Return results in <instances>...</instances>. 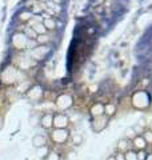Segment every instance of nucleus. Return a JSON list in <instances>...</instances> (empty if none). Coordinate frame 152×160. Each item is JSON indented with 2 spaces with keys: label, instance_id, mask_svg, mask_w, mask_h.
I'll list each match as a JSON object with an SVG mask.
<instances>
[{
  "label": "nucleus",
  "instance_id": "obj_28",
  "mask_svg": "<svg viewBox=\"0 0 152 160\" xmlns=\"http://www.w3.org/2000/svg\"><path fill=\"white\" fill-rule=\"evenodd\" d=\"M105 160H115V155H111V156H108Z\"/></svg>",
  "mask_w": 152,
  "mask_h": 160
},
{
  "label": "nucleus",
  "instance_id": "obj_3",
  "mask_svg": "<svg viewBox=\"0 0 152 160\" xmlns=\"http://www.w3.org/2000/svg\"><path fill=\"white\" fill-rule=\"evenodd\" d=\"M55 104H56L59 111L63 112V111H67V109H69L71 107L73 106V99L68 93H62V95H59V96L56 98Z\"/></svg>",
  "mask_w": 152,
  "mask_h": 160
},
{
  "label": "nucleus",
  "instance_id": "obj_23",
  "mask_svg": "<svg viewBox=\"0 0 152 160\" xmlns=\"http://www.w3.org/2000/svg\"><path fill=\"white\" fill-rule=\"evenodd\" d=\"M124 158H125V160H138V156H136V151H134V149H131V151L124 153Z\"/></svg>",
  "mask_w": 152,
  "mask_h": 160
},
{
  "label": "nucleus",
  "instance_id": "obj_2",
  "mask_svg": "<svg viewBox=\"0 0 152 160\" xmlns=\"http://www.w3.org/2000/svg\"><path fill=\"white\" fill-rule=\"evenodd\" d=\"M69 135H71V132L68 131V128H63V129L53 128L49 133V138L55 144H58V146H64V144L68 143Z\"/></svg>",
  "mask_w": 152,
  "mask_h": 160
},
{
  "label": "nucleus",
  "instance_id": "obj_22",
  "mask_svg": "<svg viewBox=\"0 0 152 160\" xmlns=\"http://www.w3.org/2000/svg\"><path fill=\"white\" fill-rule=\"evenodd\" d=\"M124 133H125V135H124V138H125V139H128V140H132V139L136 136V132H135V129H134L132 127L127 128Z\"/></svg>",
  "mask_w": 152,
  "mask_h": 160
},
{
  "label": "nucleus",
  "instance_id": "obj_13",
  "mask_svg": "<svg viewBox=\"0 0 152 160\" xmlns=\"http://www.w3.org/2000/svg\"><path fill=\"white\" fill-rule=\"evenodd\" d=\"M89 115L92 118L100 116V115H104V104L103 103H94L89 108Z\"/></svg>",
  "mask_w": 152,
  "mask_h": 160
},
{
  "label": "nucleus",
  "instance_id": "obj_16",
  "mask_svg": "<svg viewBox=\"0 0 152 160\" xmlns=\"http://www.w3.org/2000/svg\"><path fill=\"white\" fill-rule=\"evenodd\" d=\"M115 113H116V104H114V103L104 104V115H107V116L111 119Z\"/></svg>",
  "mask_w": 152,
  "mask_h": 160
},
{
  "label": "nucleus",
  "instance_id": "obj_15",
  "mask_svg": "<svg viewBox=\"0 0 152 160\" xmlns=\"http://www.w3.org/2000/svg\"><path fill=\"white\" fill-rule=\"evenodd\" d=\"M69 140L73 146H80L83 143V136L80 132H71L69 135Z\"/></svg>",
  "mask_w": 152,
  "mask_h": 160
},
{
  "label": "nucleus",
  "instance_id": "obj_5",
  "mask_svg": "<svg viewBox=\"0 0 152 160\" xmlns=\"http://www.w3.org/2000/svg\"><path fill=\"white\" fill-rule=\"evenodd\" d=\"M43 96H44V91L40 86H32L31 88L27 89V92H25V98L32 103L40 102V100L43 99Z\"/></svg>",
  "mask_w": 152,
  "mask_h": 160
},
{
  "label": "nucleus",
  "instance_id": "obj_14",
  "mask_svg": "<svg viewBox=\"0 0 152 160\" xmlns=\"http://www.w3.org/2000/svg\"><path fill=\"white\" fill-rule=\"evenodd\" d=\"M43 26L45 27V29H48V31H52V29H55V28L58 27V23H56V20H55L53 18L44 16L43 18Z\"/></svg>",
  "mask_w": 152,
  "mask_h": 160
},
{
  "label": "nucleus",
  "instance_id": "obj_6",
  "mask_svg": "<svg viewBox=\"0 0 152 160\" xmlns=\"http://www.w3.org/2000/svg\"><path fill=\"white\" fill-rule=\"evenodd\" d=\"M71 123V120L68 118V115H65L63 112H58V113H53V124H52V128H68Z\"/></svg>",
  "mask_w": 152,
  "mask_h": 160
},
{
  "label": "nucleus",
  "instance_id": "obj_24",
  "mask_svg": "<svg viewBox=\"0 0 152 160\" xmlns=\"http://www.w3.org/2000/svg\"><path fill=\"white\" fill-rule=\"evenodd\" d=\"M147 155H148V152H147L145 149H141V151H136V156H138V160H145Z\"/></svg>",
  "mask_w": 152,
  "mask_h": 160
},
{
  "label": "nucleus",
  "instance_id": "obj_12",
  "mask_svg": "<svg viewBox=\"0 0 152 160\" xmlns=\"http://www.w3.org/2000/svg\"><path fill=\"white\" fill-rule=\"evenodd\" d=\"M32 146L36 149L42 148V147H45V146H47V136L43 135V133H36L32 138Z\"/></svg>",
  "mask_w": 152,
  "mask_h": 160
},
{
  "label": "nucleus",
  "instance_id": "obj_25",
  "mask_svg": "<svg viewBox=\"0 0 152 160\" xmlns=\"http://www.w3.org/2000/svg\"><path fill=\"white\" fill-rule=\"evenodd\" d=\"M115 160H125L124 153H121V152H116V153H115Z\"/></svg>",
  "mask_w": 152,
  "mask_h": 160
},
{
  "label": "nucleus",
  "instance_id": "obj_26",
  "mask_svg": "<svg viewBox=\"0 0 152 160\" xmlns=\"http://www.w3.org/2000/svg\"><path fill=\"white\" fill-rule=\"evenodd\" d=\"M3 126H4V119H3V116H0V129L3 128Z\"/></svg>",
  "mask_w": 152,
  "mask_h": 160
},
{
  "label": "nucleus",
  "instance_id": "obj_11",
  "mask_svg": "<svg viewBox=\"0 0 152 160\" xmlns=\"http://www.w3.org/2000/svg\"><path fill=\"white\" fill-rule=\"evenodd\" d=\"M40 126H42L44 129H51L52 128V124H53V113L47 112L44 113L42 118H40Z\"/></svg>",
  "mask_w": 152,
  "mask_h": 160
},
{
  "label": "nucleus",
  "instance_id": "obj_20",
  "mask_svg": "<svg viewBox=\"0 0 152 160\" xmlns=\"http://www.w3.org/2000/svg\"><path fill=\"white\" fill-rule=\"evenodd\" d=\"M49 42V36L48 35H38V38H36V43L39 44V46H43V44H47Z\"/></svg>",
  "mask_w": 152,
  "mask_h": 160
},
{
  "label": "nucleus",
  "instance_id": "obj_29",
  "mask_svg": "<svg viewBox=\"0 0 152 160\" xmlns=\"http://www.w3.org/2000/svg\"><path fill=\"white\" fill-rule=\"evenodd\" d=\"M151 131H152V124H151Z\"/></svg>",
  "mask_w": 152,
  "mask_h": 160
},
{
  "label": "nucleus",
  "instance_id": "obj_4",
  "mask_svg": "<svg viewBox=\"0 0 152 160\" xmlns=\"http://www.w3.org/2000/svg\"><path fill=\"white\" fill-rule=\"evenodd\" d=\"M109 123V118L107 115H100V116H96V118H92L91 120V127H92V131L94 132H101L103 129L108 126Z\"/></svg>",
  "mask_w": 152,
  "mask_h": 160
},
{
  "label": "nucleus",
  "instance_id": "obj_7",
  "mask_svg": "<svg viewBox=\"0 0 152 160\" xmlns=\"http://www.w3.org/2000/svg\"><path fill=\"white\" fill-rule=\"evenodd\" d=\"M31 42V39H28L24 33H16L15 36L12 38V44L16 49H25V48H29L28 47V43Z\"/></svg>",
  "mask_w": 152,
  "mask_h": 160
},
{
  "label": "nucleus",
  "instance_id": "obj_8",
  "mask_svg": "<svg viewBox=\"0 0 152 160\" xmlns=\"http://www.w3.org/2000/svg\"><path fill=\"white\" fill-rule=\"evenodd\" d=\"M49 52V47L43 44V46H36L31 49V58L35 60H43Z\"/></svg>",
  "mask_w": 152,
  "mask_h": 160
},
{
  "label": "nucleus",
  "instance_id": "obj_17",
  "mask_svg": "<svg viewBox=\"0 0 152 160\" xmlns=\"http://www.w3.org/2000/svg\"><path fill=\"white\" fill-rule=\"evenodd\" d=\"M44 160H63V159H62V155H60L59 152H56V151H49Z\"/></svg>",
  "mask_w": 152,
  "mask_h": 160
},
{
  "label": "nucleus",
  "instance_id": "obj_21",
  "mask_svg": "<svg viewBox=\"0 0 152 160\" xmlns=\"http://www.w3.org/2000/svg\"><path fill=\"white\" fill-rule=\"evenodd\" d=\"M33 18V13L32 12H29V11H24L19 15V19L20 20H23V22H29Z\"/></svg>",
  "mask_w": 152,
  "mask_h": 160
},
{
  "label": "nucleus",
  "instance_id": "obj_9",
  "mask_svg": "<svg viewBox=\"0 0 152 160\" xmlns=\"http://www.w3.org/2000/svg\"><path fill=\"white\" fill-rule=\"evenodd\" d=\"M132 142V149L134 151H141V149H145L147 147V143H145V140L144 138L141 136V135H136V136L131 140Z\"/></svg>",
  "mask_w": 152,
  "mask_h": 160
},
{
  "label": "nucleus",
  "instance_id": "obj_1",
  "mask_svg": "<svg viewBox=\"0 0 152 160\" xmlns=\"http://www.w3.org/2000/svg\"><path fill=\"white\" fill-rule=\"evenodd\" d=\"M151 104V98L147 91H136L134 95H132V106L138 109H144L147 108Z\"/></svg>",
  "mask_w": 152,
  "mask_h": 160
},
{
  "label": "nucleus",
  "instance_id": "obj_18",
  "mask_svg": "<svg viewBox=\"0 0 152 160\" xmlns=\"http://www.w3.org/2000/svg\"><path fill=\"white\" fill-rule=\"evenodd\" d=\"M49 151H51V149H48V147L45 146V147H42V148H38L36 155H38V158H40V159H43V160H44Z\"/></svg>",
  "mask_w": 152,
  "mask_h": 160
},
{
  "label": "nucleus",
  "instance_id": "obj_27",
  "mask_svg": "<svg viewBox=\"0 0 152 160\" xmlns=\"http://www.w3.org/2000/svg\"><path fill=\"white\" fill-rule=\"evenodd\" d=\"M145 160H152V152H148V155H147Z\"/></svg>",
  "mask_w": 152,
  "mask_h": 160
},
{
  "label": "nucleus",
  "instance_id": "obj_10",
  "mask_svg": "<svg viewBox=\"0 0 152 160\" xmlns=\"http://www.w3.org/2000/svg\"><path fill=\"white\" fill-rule=\"evenodd\" d=\"M116 148H118V152H121V153H127L128 151H131L132 149V142L128 139H120L118 142V146H116Z\"/></svg>",
  "mask_w": 152,
  "mask_h": 160
},
{
  "label": "nucleus",
  "instance_id": "obj_19",
  "mask_svg": "<svg viewBox=\"0 0 152 160\" xmlns=\"http://www.w3.org/2000/svg\"><path fill=\"white\" fill-rule=\"evenodd\" d=\"M141 136L144 138L147 146H152V131H151V129H147V131H144L143 133H141Z\"/></svg>",
  "mask_w": 152,
  "mask_h": 160
}]
</instances>
